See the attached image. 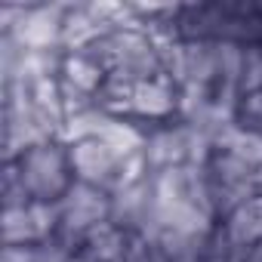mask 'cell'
<instances>
[{
    "mask_svg": "<svg viewBox=\"0 0 262 262\" xmlns=\"http://www.w3.org/2000/svg\"><path fill=\"white\" fill-rule=\"evenodd\" d=\"M16 167L22 173L31 201L59 204L68 194V188L77 182L71 170V151L62 139H50L28 148L22 158H16Z\"/></svg>",
    "mask_w": 262,
    "mask_h": 262,
    "instance_id": "obj_1",
    "label": "cell"
},
{
    "mask_svg": "<svg viewBox=\"0 0 262 262\" xmlns=\"http://www.w3.org/2000/svg\"><path fill=\"white\" fill-rule=\"evenodd\" d=\"M59 213H62V225H59L56 237L77 253L90 231L111 222V194H105L96 185L74 182L68 188V194L59 201Z\"/></svg>",
    "mask_w": 262,
    "mask_h": 262,
    "instance_id": "obj_2",
    "label": "cell"
},
{
    "mask_svg": "<svg viewBox=\"0 0 262 262\" xmlns=\"http://www.w3.org/2000/svg\"><path fill=\"white\" fill-rule=\"evenodd\" d=\"M111 222L133 237L158 241L161 228H158V198H155L151 173L111 194Z\"/></svg>",
    "mask_w": 262,
    "mask_h": 262,
    "instance_id": "obj_3",
    "label": "cell"
},
{
    "mask_svg": "<svg viewBox=\"0 0 262 262\" xmlns=\"http://www.w3.org/2000/svg\"><path fill=\"white\" fill-rule=\"evenodd\" d=\"M65 16H68V4H25V13L16 22V28L0 34H16L28 50H59Z\"/></svg>",
    "mask_w": 262,
    "mask_h": 262,
    "instance_id": "obj_4",
    "label": "cell"
},
{
    "mask_svg": "<svg viewBox=\"0 0 262 262\" xmlns=\"http://www.w3.org/2000/svg\"><path fill=\"white\" fill-rule=\"evenodd\" d=\"M176 114H179V86L170 77H155L136 83V90L129 93L123 117H133L145 126H158L176 120Z\"/></svg>",
    "mask_w": 262,
    "mask_h": 262,
    "instance_id": "obj_5",
    "label": "cell"
},
{
    "mask_svg": "<svg viewBox=\"0 0 262 262\" xmlns=\"http://www.w3.org/2000/svg\"><path fill=\"white\" fill-rule=\"evenodd\" d=\"M129 241H133V234H126L114 222H105V225H99L96 231L86 234L77 256L83 262H123V256L129 250Z\"/></svg>",
    "mask_w": 262,
    "mask_h": 262,
    "instance_id": "obj_6",
    "label": "cell"
},
{
    "mask_svg": "<svg viewBox=\"0 0 262 262\" xmlns=\"http://www.w3.org/2000/svg\"><path fill=\"white\" fill-rule=\"evenodd\" d=\"M219 228L225 231V237L234 247H250V244H262V194L247 201L244 207H237L231 216H225L219 222Z\"/></svg>",
    "mask_w": 262,
    "mask_h": 262,
    "instance_id": "obj_7",
    "label": "cell"
},
{
    "mask_svg": "<svg viewBox=\"0 0 262 262\" xmlns=\"http://www.w3.org/2000/svg\"><path fill=\"white\" fill-rule=\"evenodd\" d=\"M213 231H164L158 237V247L167 262H204Z\"/></svg>",
    "mask_w": 262,
    "mask_h": 262,
    "instance_id": "obj_8",
    "label": "cell"
},
{
    "mask_svg": "<svg viewBox=\"0 0 262 262\" xmlns=\"http://www.w3.org/2000/svg\"><path fill=\"white\" fill-rule=\"evenodd\" d=\"M105 77H108V74H105L90 56H83V53H68V56H65V68H62V80H65V83H71V86H77V90L96 96V93L102 90Z\"/></svg>",
    "mask_w": 262,
    "mask_h": 262,
    "instance_id": "obj_9",
    "label": "cell"
},
{
    "mask_svg": "<svg viewBox=\"0 0 262 262\" xmlns=\"http://www.w3.org/2000/svg\"><path fill=\"white\" fill-rule=\"evenodd\" d=\"M216 151H231L241 161H247L250 167L262 170V133H253V129H244V126L234 123L228 133L222 136Z\"/></svg>",
    "mask_w": 262,
    "mask_h": 262,
    "instance_id": "obj_10",
    "label": "cell"
},
{
    "mask_svg": "<svg viewBox=\"0 0 262 262\" xmlns=\"http://www.w3.org/2000/svg\"><path fill=\"white\" fill-rule=\"evenodd\" d=\"M28 207H22V210H4V247H34V244H40Z\"/></svg>",
    "mask_w": 262,
    "mask_h": 262,
    "instance_id": "obj_11",
    "label": "cell"
},
{
    "mask_svg": "<svg viewBox=\"0 0 262 262\" xmlns=\"http://www.w3.org/2000/svg\"><path fill=\"white\" fill-rule=\"evenodd\" d=\"M4 210H22L31 204V194L22 182V173L16 167V161H4Z\"/></svg>",
    "mask_w": 262,
    "mask_h": 262,
    "instance_id": "obj_12",
    "label": "cell"
},
{
    "mask_svg": "<svg viewBox=\"0 0 262 262\" xmlns=\"http://www.w3.org/2000/svg\"><path fill=\"white\" fill-rule=\"evenodd\" d=\"M262 90V43L244 47V80H241V93H256Z\"/></svg>",
    "mask_w": 262,
    "mask_h": 262,
    "instance_id": "obj_13",
    "label": "cell"
},
{
    "mask_svg": "<svg viewBox=\"0 0 262 262\" xmlns=\"http://www.w3.org/2000/svg\"><path fill=\"white\" fill-rule=\"evenodd\" d=\"M237 126L253 129V133H262V90L241 96V105H237Z\"/></svg>",
    "mask_w": 262,
    "mask_h": 262,
    "instance_id": "obj_14",
    "label": "cell"
}]
</instances>
